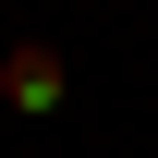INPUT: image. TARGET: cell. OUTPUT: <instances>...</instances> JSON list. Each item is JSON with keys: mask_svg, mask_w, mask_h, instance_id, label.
<instances>
[{"mask_svg": "<svg viewBox=\"0 0 158 158\" xmlns=\"http://www.w3.org/2000/svg\"><path fill=\"white\" fill-rule=\"evenodd\" d=\"M0 98H12L24 122H37V110H61V98H73V61H61L49 37H12V49H0Z\"/></svg>", "mask_w": 158, "mask_h": 158, "instance_id": "1", "label": "cell"}]
</instances>
